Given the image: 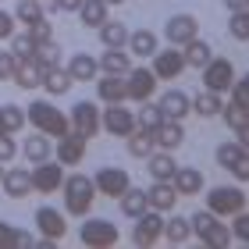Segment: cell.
Listing matches in <instances>:
<instances>
[{"instance_id": "1", "label": "cell", "mask_w": 249, "mask_h": 249, "mask_svg": "<svg viewBox=\"0 0 249 249\" xmlns=\"http://www.w3.org/2000/svg\"><path fill=\"white\" fill-rule=\"evenodd\" d=\"M61 192H64V210L71 217H86L93 210V199H96V185L89 175H71L61 182Z\"/></svg>"}, {"instance_id": "2", "label": "cell", "mask_w": 249, "mask_h": 249, "mask_svg": "<svg viewBox=\"0 0 249 249\" xmlns=\"http://www.w3.org/2000/svg\"><path fill=\"white\" fill-rule=\"evenodd\" d=\"M189 224H192V231H196V239H203V246H210V249H228L231 246V231H228V224H224V217H217V213L196 210L189 217Z\"/></svg>"}, {"instance_id": "3", "label": "cell", "mask_w": 249, "mask_h": 249, "mask_svg": "<svg viewBox=\"0 0 249 249\" xmlns=\"http://www.w3.org/2000/svg\"><path fill=\"white\" fill-rule=\"evenodd\" d=\"M25 118L36 124V132L53 135V139H61V135L71 128V124H68V114H64V110H57L50 100H32V104L25 107Z\"/></svg>"}, {"instance_id": "4", "label": "cell", "mask_w": 249, "mask_h": 249, "mask_svg": "<svg viewBox=\"0 0 249 249\" xmlns=\"http://www.w3.org/2000/svg\"><path fill=\"white\" fill-rule=\"evenodd\" d=\"M207 210L217 217H231V213L246 210V189L242 185H217L207 192Z\"/></svg>"}, {"instance_id": "5", "label": "cell", "mask_w": 249, "mask_h": 249, "mask_svg": "<svg viewBox=\"0 0 249 249\" xmlns=\"http://www.w3.org/2000/svg\"><path fill=\"white\" fill-rule=\"evenodd\" d=\"M213 157H217V164H221V167H228V171L235 175V182H239V185L249 178V153H246V142H242V139H228V142H221Z\"/></svg>"}, {"instance_id": "6", "label": "cell", "mask_w": 249, "mask_h": 249, "mask_svg": "<svg viewBox=\"0 0 249 249\" xmlns=\"http://www.w3.org/2000/svg\"><path fill=\"white\" fill-rule=\"evenodd\" d=\"M199 71H203V86H207L210 93H221V96L228 93L231 82H235V64L228 57H210Z\"/></svg>"}, {"instance_id": "7", "label": "cell", "mask_w": 249, "mask_h": 249, "mask_svg": "<svg viewBox=\"0 0 249 249\" xmlns=\"http://www.w3.org/2000/svg\"><path fill=\"white\" fill-rule=\"evenodd\" d=\"M29 182H32V192H43V196H50V192H57L61 182H64V164H61V160L53 164L50 157H47V160H39V164L29 171Z\"/></svg>"}, {"instance_id": "8", "label": "cell", "mask_w": 249, "mask_h": 249, "mask_svg": "<svg viewBox=\"0 0 249 249\" xmlns=\"http://www.w3.org/2000/svg\"><path fill=\"white\" fill-rule=\"evenodd\" d=\"M68 124H71V132H78L82 139H93L100 132V107L93 100H78L71 107V114H68Z\"/></svg>"}, {"instance_id": "9", "label": "cell", "mask_w": 249, "mask_h": 249, "mask_svg": "<svg viewBox=\"0 0 249 249\" xmlns=\"http://www.w3.org/2000/svg\"><path fill=\"white\" fill-rule=\"evenodd\" d=\"M78 239H82V246L107 249V246L118 242V228H114L107 217H89V221L82 224V231H78Z\"/></svg>"}, {"instance_id": "10", "label": "cell", "mask_w": 249, "mask_h": 249, "mask_svg": "<svg viewBox=\"0 0 249 249\" xmlns=\"http://www.w3.org/2000/svg\"><path fill=\"white\" fill-rule=\"evenodd\" d=\"M157 82H160V78H157L150 68H128V71H124V89H128V100H135V104L153 100Z\"/></svg>"}, {"instance_id": "11", "label": "cell", "mask_w": 249, "mask_h": 249, "mask_svg": "<svg viewBox=\"0 0 249 249\" xmlns=\"http://www.w3.org/2000/svg\"><path fill=\"white\" fill-rule=\"evenodd\" d=\"M132 221H135V228H132L135 246H153L160 239V231H164V213L160 210H142L139 217H132Z\"/></svg>"}, {"instance_id": "12", "label": "cell", "mask_w": 249, "mask_h": 249, "mask_svg": "<svg viewBox=\"0 0 249 249\" xmlns=\"http://www.w3.org/2000/svg\"><path fill=\"white\" fill-rule=\"evenodd\" d=\"M100 128H107L110 135H128L135 128V110H128L124 104H107V110H100Z\"/></svg>"}, {"instance_id": "13", "label": "cell", "mask_w": 249, "mask_h": 249, "mask_svg": "<svg viewBox=\"0 0 249 249\" xmlns=\"http://www.w3.org/2000/svg\"><path fill=\"white\" fill-rule=\"evenodd\" d=\"M164 36H167V47H185L189 39L199 36V21L196 15H171L164 25Z\"/></svg>"}, {"instance_id": "14", "label": "cell", "mask_w": 249, "mask_h": 249, "mask_svg": "<svg viewBox=\"0 0 249 249\" xmlns=\"http://www.w3.org/2000/svg\"><path fill=\"white\" fill-rule=\"evenodd\" d=\"M93 185H96V196H114L118 199L121 192L132 185V178H128L124 167H100L96 178H93Z\"/></svg>"}, {"instance_id": "15", "label": "cell", "mask_w": 249, "mask_h": 249, "mask_svg": "<svg viewBox=\"0 0 249 249\" xmlns=\"http://www.w3.org/2000/svg\"><path fill=\"white\" fill-rule=\"evenodd\" d=\"M150 71L157 75V78H178L185 71V57H182V47H167V50H157L153 53V68Z\"/></svg>"}, {"instance_id": "16", "label": "cell", "mask_w": 249, "mask_h": 249, "mask_svg": "<svg viewBox=\"0 0 249 249\" xmlns=\"http://www.w3.org/2000/svg\"><path fill=\"white\" fill-rule=\"evenodd\" d=\"M82 157H86V139L78 132L68 128L61 139H57V160L64 167H75V164H82Z\"/></svg>"}, {"instance_id": "17", "label": "cell", "mask_w": 249, "mask_h": 249, "mask_svg": "<svg viewBox=\"0 0 249 249\" xmlns=\"http://www.w3.org/2000/svg\"><path fill=\"white\" fill-rule=\"evenodd\" d=\"M157 107H160L164 118H171V121H185L192 114V100L182 93V89H167V93L157 100Z\"/></svg>"}, {"instance_id": "18", "label": "cell", "mask_w": 249, "mask_h": 249, "mask_svg": "<svg viewBox=\"0 0 249 249\" xmlns=\"http://www.w3.org/2000/svg\"><path fill=\"white\" fill-rule=\"evenodd\" d=\"M36 228L47 235V239H64L68 235V221H64V213L61 210H53V207H39L36 210Z\"/></svg>"}, {"instance_id": "19", "label": "cell", "mask_w": 249, "mask_h": 249, "mask_svg": "<svg viewBox=\"0 0 249 249\" xmlns=\"http://www.w3.org/2000/svg\"><path fill=\"white\" fill-rule=\"evenodd\" d=\"M221 114H224V121H228V128L246 142V139H249V104H242V100L221 104Z\"/></svg>"}, {"instance_id": "20", "label": "cell", "mask_w": 249, "mask_h": 249, "mask_svg": "<svg viewBox=\"0 0 249 249\" xmlns=\"http://www.w3.org/2000/svg\"><path fill=\"white\" fill-rule=\"evenodd\" d=\"M0 185H4V196L7 199H25L32 192V182H29L25 167H11V171H4V175H0Z\"/></svg>"}, {"instance_id": "21", "label": "cell", "mask_w": 249, "mask_h": 249, "mask_svg": "<svg viewBox=\"0 0 249 249\" xmlns=\"http://www.w3.org/2000/svg\"><path fill=\"white\" fill-rule=\"evenodd\" d=\"M153 139H157V150H178V146L185 142V124L182 121H171V118H164L160 121V128L153 132Z\"/></svg>"}, {"instance_id": "22", "label": "cell", "mask_w": 249, "mask_h": 249, "mask_svg": "<svg viewBox=\"0 0 249 249\" xmlns=\"http://www.w3.org/2000/svg\"><path fill=\"white\" fill-rule=\"evenodd\" d=\"M96 68L104 75H124L132 68V57L124 53V47H104V53L96 57Z\"/></svg>"}, {"instance_id": "23", "label": "cell", "mask_w": 249, "mask_h": 249, "mask_svg": "<svg viewBox=\"0 0 249 249\" xmlns=\"http://www.w3.org/2000/svg\"><path fill=\"white\" fill-rule=\"evenodd\" d=\"M171 185H175L178 196H199L203 192V171H196V167H175Z\"/></svg>"}, {"instance_id": "24", "label": "cell", "mask_w": 249, "mask_h": 249, "mask_svg": "<svg viewBox=\"0 0 249 249\" xmlns=\"http://www.w3.org/2000/svg\"><path fill=\"white\" fill-rule=\"evenodd\" d=\"M146 203H150V210L167 213V210H175L178 192H175V185H171V182H153L150 189H146Z\"/></svg>"}, {"instance_id": "25", "label": "cell", "mask_w": 249, "mask_h": 249, "mask_svg": "<svg viewBox=\"0 0 249 249\" xmlns=\"http://www.w3.org/2000/svg\"><path fill=\"white\" fill-rule=\"evenodd\" d=\"M64 71L71 75V82H93V78L100 75V68H96L93 53H71V61H68Z\"/></svg>"}, {"instance_id": "26", "label": "cell", "mask_w": 249, "mask_h": 249, "mask_svg": "<svg viewBox=\"0 0 249 249\" xmlns=\"http://www.w3.org/2000/svg\"><path fill=\"white\" fill-rule=\"evenodd\" d=\"M96 96L104 104H124L128 100V89H124V75H104L96 82Z\"/></svg>"}, {"instance_id": "27", "label": "cell", "mask_w": 249, "mask_h": 249, "mask_svg": "<svg viewBox=\"0 0 249 249\" xmlns=\"http://www.w3.org/2000/svg\"><path fill=\"white\" fill-rule=\"evenodd\" d=\"M146 160H150L153 182H171V175H175V167H178V160L171 157V150H153Z\"/></svg>"}, {"instance_id": "28", "label": "cell", "mask_w": 249, "mask_h": 249, "mask_svg": "<svg viewBox=\"0 0 249 249\" xmlns=\"http://www.w3.org/2000/svg\"><path fill=\"white\" fill-rule=\"evenodd\" d=\"M124 146H128V153L132 157H139V160H146V157H150L153 150H157V139H153V132H146V128H139V124H135V128L124 135Z\"/></svg>"}, {"instance_id": "29", "label": "cell", "mask_w": 249, "mask_h": 249, "mask_svg": "<svg viewBox=\"0 0 249 249\" xmlns=\"http://www.w3.org/2000/svg\"><path fill=\"white\" fill-rule=\"evenodd\" d=\"M11 82H15L18 89H36L39 82H43V68L36 64V61H18L15 64V75H11Z\"/></svg>"}, {"instance_id": "30", "label": "cell", "mask_w": 249, "mask_h": 249, "mask_svg": "<svg viewBox=\"0 0 249 249\" xmlns=\"http://www.w3.org/2000/svg\"><path fill=\"white\" fill-rule=\"evenodd\" d=\"M189 235H192V224H189V217H182V213H171V217L164 221L160 239H167L171 246H182V242H189Z\"/></svg>"}, {"instance_id": "31", "label": "cell", "mask_w": 249, "mask_h": 249, "mask_svg": "<svg viewBox=\"0 0 249 249\" xmlns=\"http://www.w3.org/2000/svg\"><path fill=\"white\" fill-rule=\"evenodd\" d=\"M118 203H121V213L124 217H139L142 210H150V203H146V189H135V185H128L118 196Z\"/></svg>"}, {"instance_id": "32", "label": "cell", "mask_w": 249, "mask_h": 249, "mask_svg": "<svg viewBox=\"0 0 249 249\" xmlns=\"http://www.w3.org/2000/svg\"><path fill=\"white\" fill-rule=\"evenodd\" d=\"M107 7H110V4H104V0H82V7H78L75 15L82 18L86 29H100V25L107 21Z\"/></svg>"}, {"instance_id": "33", "label": "cell", "mask_w": 249, "mask_h": 249, "mask_svg": "<svg viewBox=\"0 0 249 249\" xmlns=\"http://www.w3.org/2000/svg\"><path fill=\"white\" fill-rule=\"evenodd\" d=\"M128 53H135V57H153L157 53V36L150 29H139V32H128Z\"/></svg>"}, {"instance_id": "34", "label": "cell", "mask_w": 249, "mask_h": 249, "mask_svg": "<svg viewBox=\"0 0 249 249\" xmlns=\"http://www.w3.org/2000/svg\"><path fill=\"white\" fill-rule=\"evenodd\" d=\"M39 86L47 89L50 96H64L75 82H71V75H68L64 68H47V71H43V82H39Z\"/></svg>"}, {"instance_id": "35", "label": "cell", "mask_w": 249, "mask_h": 249, "mask_svg": "<svg viewBox=\"0 0 249 249\" xmlns=\"http://www.w3.org/2000/svg\"><path fill=\"white\" fill-rule=\"evenodd\" d=\"M182 57H185V68H203V64L213 57V50H210V43H203L196 36V39H189L185 47H182Z\"/></svg>"}, {"instance_id": "36", "label": "cell", "mask_w": 249, "mask_h": 249, "mask_svg": "<svg viewBox=\"0 0 249 249\" xmlns=\"http://www.w3.org/2000/svg\"><path fill=\"white\" fill-rule=\"evenodd\" d=\"M50 153H53L50 135H43V132H36V135H25V160L39 164V160H47Z\"/></svg>"}, {"instance_id": "37", "label": "cell", "mask_w": 249, "mask_h": 249, "mask_svg": "<svg viewBox=\"0 0 249 249\" xmlns=\"http://www.w3.org/2000/svg\"><path fill=\"white\" fill-rule=\"evenodd\" d=\"M32 242V235L29 231H18L15 224H7V221H0V249H29Z\"/></svg>"}, {"instance_id": "38", "label": "cell", "mask_w": 249, "mask_h": 249, "mask_svg": "<svg viewBox=\"0 0 249 249\" xmlns=\"http://www.w3.org/2000/svg\"><path fill=\"white\" fill-rule=\"evenodd\" d=\"M221 93H210V89H203V93H196V100H192V114L199 118H217L221 114Z\"/></svg>"}, {"instance_id": "39", "label": "cell", "mask_w": 249, "mask_h": 249, "mask_svg": "<svg viewBox=\"0 0 249 249\" xmlns=\"http://www.w3.org/2000/svg\"><path fill=\"white\" fill-rule=\"evenodd\" d=\"M160 121H164V110L157 107L153 100H142L139 110H135V124L146 128V132H157V128H160Z\"/></svg>"}, {"instance_id": "40", "label": "cell", "mask_w": 249, "mask_h": 249, "mask_svg": "<svg viewBox=\"0 0 249 249\" xmlns=\"http://www.w3.org/2000/svg\"><path fill=\"white\" fill-rule=\"evenodd\" d=\"M96 32H100V43H104V47H124V43H128V29H124L121 21H110L107 18Z\"/></svg>"}, {"instance_id": "41", "label": "cell", "mask_w": 249, "mask_h": 249, "mask_svg": "<svg viewBox=\"0 0 249 249\" xmlns=\"http://www.w3.org/2000/svg\"><path fill=\"white\" fill-rule=\"evenodd\" d=\"M0 124H4V132H7V135H15L18 128H25V107H18V104H4V107H0Z\"/></svg>"}, {"instance_id": "42", "label": "cell", "mask_w": 249, "mask_h": 249, "mask_svg": "<svg viewBox=\"0 0 249 249\" xmlns=\"http://www.w3.org/2000/svg\"><path fill=\"white\" fill-rule=\"evenodd\" d=\"M36 61L43 71H47V68H57V61H61V47H57V39H50V43H39L36 47Z\"/></svg>"}, {"instance_id": "43", "label": "cell", "mask_w": 249, "mask_h": 249, "mask_svg": "<svg viewBox=\"0 0 249 249\" xmlns=\"http://www.w3.org/2000/svg\"><path fill=\"white\" fill-rule=\"evenodd\" d=\"M25 36L36 43V47H39V43H50V39H53V25H50V18L43 15V18H36V21H29V25H25Z\"/></svg>"}, {"instance_id": "44", "label": "cell", "mask_w": 249, "mask_h": 249, "mask_svg": "<svg viewBox=\"0 0 249 249\" xmlns=\"http://www.w3.org/2000/svg\"><path fill=\"white\" fill-rule=\"evenodd\" d=\"M43 18V0H18L15 4V21H21V25H29V21Z\"/></svg>"}, {"instance_id": "45", "label": "cell", "mask_w": 249, "mask_h": 249, "mask_svg": "<svg viewBox=\"0 0 249 249\" xmlns=\"http://www.w3.org/2000/svg\"><path fill=\"white\" fill-rule=\"evenodd\" d=\"M7 43H11V53H15V61H29V57H36V43H32L29 36H21V32H15V36H11Z\"/></svg>"}, {"instance_id": "46", "label": "cell", "mask_w": 249, "mask_h": 249, "mask_svg": "<svg viewBox=\"0 0 249 249\" xmlns=\"http://www.w3.org/2000/svg\"><path fill=\"white\" fill-rule=\"evenodd\" d=\"M228 32H231V39H239V43L249 39V11H231V18H228Z\"/></svg>"}, {"instance_id": "47", "label": "cell", "mask_w": 249, "mask_h": 249, "mask_svg": "<svg viewBox=\"0 0 249 249\" xmlns=\"http://www.w3.org/2000/svg\"><path fill=\"white\" fill-rule=\"evenodd\" d=\"M231 242H242V246H249V213L246 210H239V213H231Z\"/></svg>"}, {"instance_id": "48", "label": "cell", "mask_w": 249, "mask_h": 249, "mask_svg": "<svg viewBox=\"0 0 249 249\" xmlns=\"http://www.w3.org/2000/svg\"><path fill=\"white\" fill-rule=\"evenodd\" d=\"M15 153H18V146H15V139H11L7 132H0V164L15 160Z\"/></svg>"}, {"instance_id": "49", "label": "cell", "mask_w": 249, "mask_h": 249, "mask_svg": "<svg viewBox=\"0 0 249 249\" xmlns=\"http://www.w3.org/2000/svg\"><path fill=\"white\" fill-rule=\"evenodd\" d=\"M15 53H11V50H4V53H0V82H11V75H15Z\"/></svg>"}, {"instance_id": "50", "label": "cell", "mask_w": 249, "mask_h": 249, "mask_svg": "<svg viewBox=\"0 0 249 249\" xmlns=\"http://www.w3.org/2000/svg\"><path fill=\"white\" fill-rule=\"evenodd\" d=\"M15 15H7V11H0V39H11L15 36Z\"/></svg>"}, {"instance_id": "51", "label": "cell", "mask_w": 249, "mask_h": 249, "mask_svg": "<svg viewBox=\"0 0 249 249\" xmlns=\"http://www.w3.org/2000/svg\"><path fill=\"white\" fill-rule=\"evenodd\" d=\"M53 7H57V11H71V15H75V11L82 7V0H53Z\"/></svg>"}, {"instance_id": "52", "label": "cell", "mask_w": 249, "mask_h": 249, "mask_svg": "<svg viewBox=\"0 0 249 249\" xmlns=\"http://www.w3.org/2000/svg\"><path fill=\"white\" fill-rule=\"evenodd\" d=\"M228 11H249V0H224Z\"/></svg>"}, {"instance_id": "53", "label": "cell", "mask_w": 249, "mask_h": 249, "mask_svg": "<svg viewBox=\"0 0 249 249\" xmlns=\"http://www.w3.org/2000/svg\"><path fill=\"white\" fill-rule=\"evenodd\" d=\"M104 4H124V0H104Z\"/></svg>"}, {"instance_id": "54", "label": "cell", "mask_w": 249, "mask_h": 249, "mask_svg": "<svg viewBox=\"0 0 249 249\" xmlns=\"http://www.w3.org/2000/svg\"><path fill=\"white\" fill-rule=\"evenodd\" d=\"M0 175H4V167H0Z\"/></svg>"}, {"instance_id": "55", "label": "cell", "mask_w": 249, "mask_h": 249, "mask_svg": "<svg viewBox=\"0 0 249 249\" xmlns=\"http://www.w3.org/2000/svg\"><path fill=\"white\" fill-rule=\"evenodd\" d=\"M50 4H53V0H50Z\"/></svg>"}]
</instances>
